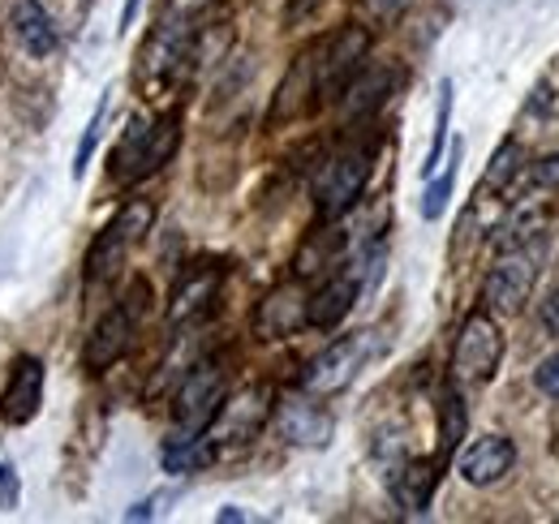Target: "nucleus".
Wrapping results in <instances>:
<instances>
[{
	"label": "nucleus",
	"mask_w": 559,
	"mask_h": 524,
	"mask_svg": "<svg viewBox=\"0 0 559 524\" xmlns=\"http://www.w3.org/2000/svg\"><path fill=\"white\" fill-rule=\"evenodd\" d=\"M353 301H357V279H353V275L328 279V284L306 301V327H319V331L336 327L353 310Z\"/></svg>",
	"instance_id": "nucleus-18"
},
{
	"label": "nucleus",
	"mask_w": 559,
	"mask_h": 524,
	"mask_svg": "<svg viewBox=\"0 0 559 524\" xmlns=\"http://www.w3.org/2000/svg\"><path fill=\"white\" fill-rule=\"evenodd\" d=\"M366 52H370V35H366L361 26H345V31L332 39V48L323 52V61H314V95L341 99L345 86L361 73Z\"/></svg>",
	"instance_id": "nucleus-9"
},
{
	"label": "nucleus",
	"mask_w": 559,
	"mask_h": 524,
	"mask_svg": "<svg viewBox=\"0 0 559 524\" xmlns=\"http://www.w3.org/2000/svg\"><path fill=\"white\" fill-rule=\"evenodd\" d=\"M134 319H139L134 306H117V310H108V314L95 323V331L86 335V348H82V366H86L91 374H104L112 361L126 357V348H130V340H134Z\"/></svg>",
	"instance_id": "nucleus-11"
},
{
	"label": "nucleus",
	"mask_w": 559,
	"mask_h": 524,
	"mask_svg": "<svg viewBox=\"0 0 559 524\" xmlns=\"http://www.w3.org/2000/svg\"><path fill=\"white\" fill-rule=\"evenodd\" d=\"M139 4H142V0H126V9H121V31H130V26H134V17H139Z\"/></svg>",
	"instance_id": "nucleus-33"
},
{
	"label": "nucleus",
	"mask_w": 559,
	"mask_h": 524,
	"mask_svg": "<svg viewBox=\"0 0 559 524\" xmlns=\"http://www.w3.org/2000/svg\"><path fill=\"white\" fill-rule=\"evenodd\" d=\"M219 524H233V521H246V512H237V508H224L219 516H215Z\"/></svg>",
	"instance_id": "nucleus-34"
},
{
	"label": "nucleus",
	"mask_w": 559,
	"mask_h": 524,
	"mask_svg": "<svg viewBox=\"0 0 559 524\" xmlns=\"http://www.w3.org/2000/svg\"><path fill=\"white\" fill-rule=\"evenodd\" d=\"M379 348H383L379 331H357V335L336 340L328 353H319V357L306 366V374H301V392L306 395L345 392L353 379H357V370H361L370 357H379Z\"/></svg>",
	"instance_id": "nucleus-5"
},
{
	"label": "nucleus",
	"mask_w": 559,
	"mask_h": 524,
	"mask_svg": "<svg viewBox=\"0 0 559 524\" xmlns=\"http://www.w3.org/2000/svg\"><path fill=\"white\" fill-rule=\"evenodd\" d=\"M306 288L301 284H280L272 288L263 301H259V310H254V331L263 335V340H288V335H297V331L306 327Z\"/></svg>",
	"instance_id": "nucleus-12"
},
{
	"label": "nucleus",
	"mask_w": 559,
	"mask_h": 524,
	"mask_svg": "<svg viewBox=\"0 0 559 524\" xmlns=\"http://www.w3.org/2000/svg\"><path fill=\"white\" fill-rule=\"evenodd\" d=\"M215 460V443L211 434H186V439H173L164 448V468L168 473H199Z\"/></svg>",
	"instance_id": "nucleus-22"
},
{
	"label": "nucleus",
	"mask_w": 559,
	"mask_h": 524,
	"mask_svg": "<svg viewBox=\"0 0 559 524\" xmlns=\"http://www.w3.org/2000/svg\"><path fill=\"white\" fill-rule=\"evenodd\" d=\"M448 126H452V82L443 78V82H439V117H435L430 155H426V164H421V172H426V177H435V172H439V164H443V142H448Z\"/></svg>",
	"instance_id": "nucleus-25"
},
{
	"label": "nucleus",
	"mask_w": 559,
	"mask_h": 524,
	"mask_svg": "<svg viewBox=\"0 0 559 524\" xmlns=\"http://www.w3.org/2000/svg\"><path fill=\"white\" fill-rule=\"evenodd\" d=\"M108 95H112V91H104V95H99V104H95V117H91V126H86L82 142H78V155H73V177H82V172H86V164H91V155H95V146H99L104 117H108Z\"/></svg>",
	"instance_id": "nucleus-27"
},
{
	"label": "nucleus",
	"mask_w": 559,
	"mask_h": 524,
	"mask_svg": "<svg viewBox=\"0 0 559 524\" xmlns=\"http://www.w3.org/2000/svg\"><path fill=\"white\" fill-rule=\"evenodd\" d=\"M224 404V370L215 361H199L190 366L181 392H177V404H173V421H177V439L186 434H207L211 417L219 413Z\"/></svg>",
	"instance_id": "nucleus-7"
},
{
	"label": "nucleus",
	"mask_w": 559,
	"mask_h": 524,
	"mask_svg": "<svg viewBox=\"0 0 559 524\" xmlns=\"http://www.w3.org/2000/svg\"><path fill=\"white\" fill-rule=\"evenodd\" d=\"M405 4H409V0H370V9H374V13L383 17V22H392V17H396V13L405 9Z\"/></svg>",
	"instance_id": "nucleus-32"
},
{
	"label": "nucleus",
	"mask_w": 559,
	"mask_h": 524,
	"mask_svg": "<svg viewBox=\"0 0 559 524\" xmlns=\"http://www.w3.org/2000/svg\"><path fill=\"white\" fill-rule=\"evenodd\" d=\"M534 383H538V392H543V395L559 400V353H556V357H547V361L534 370Z\"/></svg>",
	"instance_id": "nucleus-29"
},
{
	"label": "nucleus",
	"mask_w": 559,
	"mask_h": 524,
	"mask_svg": "<svg viewBox=\"0 0 559 524\" xmlns=\"http://www.w3.org/2000/svg\"><path fill=\"white\" fill-rule=\"evenodd\" d=\"M521 159H525V151H521V142H499V151L490 155V168L487 177H483V190H512V181H516V172H521Z\"/></svg>",
	"instance_id": "nucleus-24"
},
{
	"label": "nucleus",
	"mask_w": 559,
	"mask_h": 524,
	"mask_svg": "<svg viewBox=\"0 0 559 524\" xmlns=\"http://www.w3.org/2000/svg\"><path fill=\"white\" fill-rule=\"evenodd\" d=\"M267 417H272V388H246L241 395L219 404V413L211 417L207 434L215 448L219 443H250L263 430Z\"/></svg>",
	"instance_id": "nucleus-10"
},
{
	"label": "nucleus",
	"mask_w": 559,
	"mask_h": 524,
	"mask_svg": "<svg viewBox=\"0 0 559 524\" xmlns=\"http://www.w3.org/2000/svg\"><path fill=\"white\" fill-rule=\"evenodd\" d=\"M22 503V481H17V473L0 460V512H13Z\"/></svg>",
	"instance_id": "nucleus-28"
},
{
	"label": "nucleus",
	"mask_w": 559,
	"mask_h": 524,
	"mask_svg": "<svg viewBox=\"0 0 559 524\" xmlns=\"http://www.w3.org/2000/svg\"><path fill=\"white\" fill-rule=\"evenodd\" d=\"M456 164H461V146H452V159H448L443 177H435V181L426 186V194H421V215H426V219H439V215H443V206H448V198H452V186H456Z\"/></svg>",
	"instance_id": "nucleus-26"
},
{
	"label": "nucleus",
	"mask_w": 559,
	"mask_h": 524,
	"mask_svg": "<svg viewBox=\"0 0 559 524\" xmlns=\"http://www.w3.org/2000/svg\"><path fill=\"white\" fill-rule=\"evenodd\" d=\"M543 254H547V241L543 237H534L530 246L503 250L499 262L490 266L487 284H483L487 310H495V314H521L525 301H530V293H534V284H538V262H543Z\"/></svg>",
	"instance_id": "nucleus-4"
},
{
	"label": "nucleus",
	"mask_w": 559,
	"mask_h": 524,
	"mask_svg": "<svg viewBox=\"0 0 559 524\" xmlns=\"http://www.w3.org/2000/svg\"><path fill=\"white\" fill-rule=\"evenodd\" d=\"M388 86H392V73L388 69H379V73H357L349 86H345V108H349V117L357 112H374L379 104H383V95H388Z\"/></svg>",
	"instance_id": "nucleus-23"
},
{
	"label": "nucleus",
	"mask_w": 559,
	"mask_h": 524,
	"mask_svg": "<svg viewBox=\"0 0 559 524\" xmlns=\"http://www.w3.org/2000/svg\"><path fill=\"white\" fill-rule=\"evenodd\" d=\"M503 361V335L490 314H469L452 348V379L456 383H487Z\"/></svg>",
	"instance_id": "nucleus-6"
},
{
	"label": "nucleus",
	"mask_w": 559,
	"mask_h": 524,
	"mask_svg": "<svg viewBox=\"0 0 559 524\" xmlns=\"http://www.w3.org/2000/svg\"><path fill=\"white\" fill-rule=\"evenodd\" d=\"M207 0H173L159 17V26L151 31L146 48H142V82H164L173 69L186 61L190 44H194V31H199V17H203Z\"/></svg>",
	"instance_id": "nucleus-2"
},
{
	"label": "nucleus",
	"mask_w": 559,
	"mask_h": 524,
	"mask_svg": "<svg viewBox=\"0 0 559 524\" xmlns=\"http://www.w3.org/2000/svg\"><path fill=\"white\" fill-rule=\"evenodd\" d=\"M177 142H181V117H177V112L159 117L155 126H146L142 117H134L130 130L121 133L117 151H112V177L126 181V186H134L142 177L159 172V168L173 159Z\"/></svg>",
	"instance_id": "nucleus-1"
},
{
	"label": "nucleus",
	"mask_w": 559,
	"mask_h": 524,
	"mask_svg": "<svg viewBox=\"0 0 559 524\" xmlns=\"http://www.w3.org/2000/svg\"><path fill=\"white\" fill-rule=\"evenodd\" d=\"M465 426H469L465 400H461L456 388H448V392L439 395V456H435L439 468H448V460L456 456V448H461V439H465Z\"/></svg>",
	"instance_id": "nucleus-20"
},
{
	"label": "nucleus",
	"mask_w": 559,
	"mask_h": 524,
	"mask_svg": "<svg viewBox=\"0 0 559 524\" xmlns=\"http://www.w3.org/2000/svg\"><path fill=\"white\" fill-rule=\"evenodd\" d=\"M9 22H13L17 44H22L31 57H52V48H57V26H52V17H48V9H44L39 0H17Z\"/></svg>",
	"instance_id": "nucleus-19"
},
{
	"label": "nucleus",
	"mask_w": 559,
	"mask_h": 524,
	"mask_svg": "<svg viewBox=\"0 0 559 524\" xmlns=\"http://www.w3.org/2000/svg\"><path fill=\"white\" fill-rule=\"evenodd\" d=\"M280 430L288 443L323 448L332 439V417L314 400H288V404H280Z\"/></svg>",
	"instance_id": "nucleus-16"
},
{
	"label": "nucleus",
	"mask_w": 559,
	"mask_h": 524,
	"mask_svg": "<svg viewBox=\"0 0 559 524\" xmlns=\"http://www.w3.org/2000/svg\"><path fill=\"white\" fill-rule=\"evenodd\" d=\"M512 464H516V448H512V439H503V434H487V439L469 443V448L456 456V473H461L469 486H495Z\"/></svg>",
	"instance_id": "nucleus-15"
},
{
	"label": "nucleus",
	"mask_w": 559,
	"mask_h": 524,
	"mask_svg": "<svg viewBox=\"0 0 559 524\" xmlns=\"http://www.w3.org/2000/svg\"><path fill=\"white\" fill-rule=\"evenodd\" d=\"M534 181H538L543 190H559V155H543V159L534 164Z\"/></svg>",
	"instance_id": "nucleus-30"
},
{
	"label": "nucleus",
	"mask_w": 559,
	"mask_h": 524,
	"mask_svg": "<svg viewBox=\"0 0 559 524\" xmlns=\"http://www.w3.org/2000/svg\"><path fill=\"white\" fill-rule=\"evenodd\" d=\"M314 61H319V52L297 57L293 73H288V78H284V86H280L276 108H272V121H288V117H297V112L306 108V91H314Z\"/></svg>",
	"instance_id": "nucleus-21"
},
{
	"label": "nucleus",
	"mask_w": 559,
	"mask_h": 524,
	"mask_svg": "<svg viewBox=\"0 0 559 524\" xmlns=\"http://www.w3.org/2000/svg\"><path fill=\"white\" fill-rule=\"evenodd\" d=\"M219 284H224V266H215V262L194 266V271L173 288V297H168V323H173V327H186V323L203 319L211 310V301H215V293H219Z\"/></svg>",
	"instance_id": "nucleus-13"
},
{
	"label": "nucleus",
	"mask_w": 559,
	"mask_h": 524,
	"mask_svg": "<svg viewBox=\"0 0 559 524\" xmlns=\"http://www.w3.org/2000/svg\"><path fill=\"white\" fill-rule=\"evenodd\" d=\"M439 473H443V468H439L435 460H409V464H401V468L392 473V499H396V508H405V512H426L430 499H435Z\"/></svg>",
	"instance_id": "nucleus-17"
},
{
	"label": "nucleus",
	"mask_w": 559,
	"mask_h": 524,
	"mask_svg": "<svg viewBox=\"0 0 559 524\" xmlns=\"http://www.w3.org/2000/svg\"><path fill=\"white\" fill-rule=\"evenodd\" d=\"M538 323L551 331V335H559V288L543 301V310H538Z\"/></svg>",
	"instance_id": "nucleus-31"
},
{
	"label": "nucleus",
	"mask_w": 559,
	"mask_h": 524,
	"mask_svg": "<svg viewBox=\"0 0 559 524\" xmlns=\"http://www.w3.org/2000/svg\"><path fill=\"white\" fill-rule=\"evenodd\" d=\"M366 177H370V155L366 151H345V155L328 159L323 172L314 177V211H319V219H341L361 198Z\"/></svg>",
	"instance_id": "nucleus-8"
},
{
	"label": "nucleus",
	"mask_w": 559,
	"mask_h": 524,
	"mask_svg": "<svg viewBox=\"0 0 559 524\" xmlns=\"http://www.w3.org/2000/svg\"><path fill=\"white\" fill-rule=\"evenodd\" d=\"M39 404H44V366L35 357H22L9 374V388L0 392V417L9 426H26L39 417Z\"/></svg>",
	"instance_id": "nucleus-14"
},
{
	"label": "nucleus",
	"mask_w": 559,
	"mask_h": 524,
	"mask_svg": "<svg viewBox=\"0 0 559 524\" xmlns=\"http://www.w3.org/2000/svg\"><path fill=\"white\" fill-rule=\"evenodd\" d=\"M151 224H155V206H151L146 198H130V202L104 224V233L91 241V250H86V279H91V284L112 279V275L121 271V262L130 259V250L151 233Z\"/></svg>",
	"instance_id": "nucleus-3"
}]
</instances>
